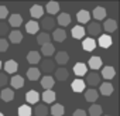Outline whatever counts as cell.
I'll use <instances>...</instances> for the list:
<instances>
[{"instance_id":"28","label":"cell","mask_w":120,"mask_h":116,"mask_svg":"<svg viewBox=\"0 0 120 116\" xmlns=\"http://www.w3.org/2000/svg\"><path fill=\"white\" fill-rule=\"evenodd\" d=\"M69 77V72L67 68H56L55 70V79L58 81H67Z\"/></svg>"},{"instance_id":"18","label":"cell","mask_w":120,"mask_h":116,"mask_svg":"<svg viewBox=\"0 0 120 116\" xmlns=\"http://www.w3.org/2000/svg\"><path fill=\"white\" fill-rule=\"evenodd\" d=\"M76 20H78L81 24H86V23H89V20H90V13H89L88 10H79L78 14H76Z\"/></svg>"},{"instance_id":"29","label":"cell","mask_w":120,"mask_h":116,"mask_svg":"<svg viewBox=\"0 0 120 116\" xmlns=\"http://www.w3.org/2000/svg\"><path fill=\"white\" fill-rule=\"evenodd\" d=\"M49 112H51L52 116H62V115L65 113V108H64L61 103H54V105L51 106Z\"/></svg>"},{"instance_id":"6","label":"cell","mask_w":120,"mask_h":116,"mask_svg":"<svg viewBox=\"0 0 120 116\" xmlns=\"http://www.w3.org/2000/svg\"><path fill=\"white\" fill-rule=\"evenodd\" d=\"M69 61V55H68V52H65V51H58L56 54H55V64H59V65H65L67 62Z\"/></svg>"},{"instance_id":"38","label":"cell","mask_w":120,"mask_h":116,"mask_svg":"<svg viewBox=\"0 0 120 116\" xmlns=\"http://www.w3.org/2000/svg\"><path fill=\"white\" fill-rule=\"evenodd\" d=\"M54 52H55V47H54L51 43H49V44H45V45L41 47V54L45 55V57H51Z\"/></svg>"},{"instance_id":"24","label":"cell","mask_w":120,"mask_h":116,"mask_svg":"<svg viewBox=\"0 0 120 116\" xmlns=\"http://www.w3.org/2000/svg\"><path fill=\"white\" fill-rule=\"evenodd\" d=\"M82 48L85 51H93L96 48V41L92 38V37H88L82 41Z\"/></svg>"},{"instance_id":"20","label":"cell","mask_w":120,"mask_h":116,"mask_svg":"<svg viewBox=\"0 0 120 116\" xmlns=\"http://www.w3.org/2000/svg\"><path fill=\"white\" fill-rule=\"evenodd\" d=\"M19 70V65L14 60H9L4 62V71L6 74H16V71Z\"/></svg>"},{"instance_id":"40","label":"cell","mask_w":120,"mask_h":116,"mask_svg":"<svg viewBox=\"0 0 120 116\" xmlns=\"http://www.w3.org/2000/svg\"><path fill=\"white\" fill-rule=\"evenodd\" d=\"M9 28H10V26H9L7 23L0 21V35H6V34H9Z\"/></svg>"},{"instance_id":"43","label":"cell","mask_w":120,"mask_h":116,"mask_svg":"<svg viewBox=\"0 0 120 116\" xmlns=\"http://www.w3.org/2000/svg\"><path fill=\"white\" fill-rule=\"evenodd\" d=\"M9 16V10L6 6H0V20H3Z\"/></svg>"},{"instance_id":"32","label":"cell","mask_w":120,"mask_h":116,"mask_svg":"<svg viewBox=\"0 0 120 116\" xmlns=\"http://www.w3.org/2000/svg\"><path fill=\"white\" fill-rule=\"evenodd\" d=\"M98 98H99V92H98L96 89H93V88H90V89H88V91L85 92V99H86V102H96Z\"/></svg>"},{"instance_id":"34","label":"cell","mask_w":120,"mask_h":116,"mask_svg":"<svg viewBox=\"0 0 120 116\" xmlns=\"http://www.w3.org/2000/svg\"><path fill=\"white\" fill-rule=\"evenodd\" d=\"M102 31V26L99 23H89L88 24V33L90 35H98Z\"/></svg>"},{"instance_id":"37","label":"cell","mask_w":120,"mask_h":116,"mask_svg":"<svg viewBox=\"0 0 120 116\" xmlns=\"http://www.w3.org/2000/svg\"><path fill=\"white\" fill-rule=\"evenodd\" d=\"M37 43L42 47L45 44H49L51 43V35L47 34V33H41V34H37Z\"/></svg>"},{"instance_id":"25","label":"cell","mask_w":120,"mask_h":116,"mask_svg":"<svg viewBox=\"0 0 120 116\" xmlns=\"http://www.w3.org/2000/svg\"><path fill=\"white\" fill-rule=\"evenodd\" d=\"M86 71H88V68H86V64H83V62H76L74 65V74L78 77L86 75Z\"/></svg>"},{"instance_id":"30","label":"cell","mask_w":120,"mask_h":116,"mask_svg":"<svg viewBox=\"0 0 120 116\" xmlns=\"http://www.w3.org/2000/svg\"><path fill=\"white\" fill-rule=\"evenodd\" d=\"M103 28H105L107 33H113V31H116V30H117V23H116V20H113V19H107V20H105V23H103Z\"/></svg>"},{"instance_id":"19","label":"cell","mask_w":120,"mask_h":116,"mask_svg":"<svg viewBox=\"0 0 120 116\" xmlns=\"http://www.w3.org/2000/svg\"><path fill=\"white\" fill-rule=\"evenodd\" d=\"M7 24L11 26V27H14V28H17V27H20L23 24V17L20 14H11L9 17V23Z\"/></svg>"},{"instance_id":"12","label":"cell","mask_w":120,"mask_h":116,"mask_svg":"<svg viewBox=\"0 0 120 116\" xmlns=\"http://www.w3.org/2000/svg\"><path fill=\"white\" fill-rule=\"evenodd\" d=\"M9 81H10V84H11V88H13V89H20V88H23V86H24V78H23L21 75H14V77H13V78H10Z\"/></svg>"},{"instance_id":"41","label":"cell","mask_w":120,"mask_h":116,"mask_svg":"<svg viewBox=\"0 0 120 116\" xmlns=\"http://www.w3.org/2000/svg\"><path fill=\"white\" fill-rule=\"evenodd\" d=\"M9 48V41L6 38H0V52H4Z\"/></svg>"},{"instance_id":"21","label":"cell","mask_w":120,"mask_h":116,"mask_svg":"<svg viewBox=\"0 0 120 116\" xmlns=\"http://www.w3.org/2000/svg\"><path fill=\"white\" fill-rule=\"evenodd\" d=\"M45 12L52 17L54 14H56V13L59 12V3H56V2H49V3H47Z\"/></svg>"},{"instance_id":"47","label":"cell","mask_w":120,"mask_h":116,"mask_svg":"<svg viewBox=\"0 0 120 116\" xmlns=\"http://www.w3.org/2000/svg\"><path fill=\"white\" fill-rule=\"evenodd\" d=\"M105 116H110V115H105Z\"/></svg>"},{"instance_id":"16","label":"cell","mask_w":120,"mask_h":116,"mask_svg":"<svg viewBox=\"0 0 120 116\" xmlns=\"http://www.w3.org/2000/svg\"><path fill=\"white\" fill-rule=\"evenodd\" d=\"M98 43H99V45H100L102 48H109V47L112 45L113 40H112V37H110L109 34H102V35H99Z\"/></svg>"},{"instance_id":"13","label":"cell","mask_w":120,"mask_h":116,"mask_svg":"<svg viewBox=\"0 0 120 116\" xmlns=\"http://www.w3.org/2000/svg\"><path fill=\"white\" fill-rule=\"evenodd\" d=\"M113 91H114V88H113V85H112L110 82H103V84H100V86H99V92H100L102 95H105V96H110V95L113 93Z\"/></svg>"},{"instance_id":"8","label":"cell","mask_w":120,"mask_h":116,"mask_svg":"<svg viewBox=\"0 0 120 116\" xmlns=\"http://www.w3.org/2000/svg\"><path fill=\"white\" fill-rule=\"evenodd\" d=\"M55 23L59 24L61 27H67V26L71 24V16H69L68 13H61V14H58Z\"/></svg>"},{"instance_id":"17","label":"cell","mask_w":120,"mask_h":116,"mask_svg":"<svg viewBox=\"0 0 120 116\" xmlns=\"http://www.w3.org/2000/svg\"><path fill=\"white\" fill-rule=\"evenodd\" d=\"M48 113H49V109L47 108V105H40V103H37L35 108L33 109V115H35V116H47Z\"/></svg>"},{"instance_id":"15","label":"cell","mask_w":120,"mask_h":116,"mask_svg":"<svg viewBox=\"0 0 120 116\" xmlns=\"http://www.w3.org/2000/svg\"><path fill=\"white\" fill-rule=\"evenodd\" d=\"M30 14H31L34 19H42L44 7H42L41 4H34V6H31V9H30Z\"/></svg>"},{"instance_id":"27","label":"cell","mask_w":120,"mask_h":116,"mask_svg":"<svg viewBox=\"0 0 120 116\" xmlns=\"http://www.w3.org/2000/svg\"><path fill=\"white\" fill-rule=\"evenodd\" d=\"M27 61H28L30 64H33V65L38 64V62L41 61V55H40V52H38V51H30V52L27 54Z\"/></svg>"},{"instance_id":"33","label":"cell","mask_w":120,"mask_h":116,"mask_svg":"<svg viewBox=\"0 0 120 116\" xmlns=\"http://www.w3.org/2000/svg\"><path fill=\"white\" fill-rule=\"evenodd\" d=\"M54 40L58 41V43H61V41H65L67 40V33L64 28H55L54 30V34H52Z\"/></svg>"},{"instance_id":"39","label":"cell","mask_w":120,"mask_h":116,"mask_svg":"<svg viewBox=\"0 0 120 116\" xmlns=\"http://www.w3.org/2000/svg\"><path fill=\"white\" fill-rule=\"evenodd\" d=\"M17 113H19V116H31L33 115V109L28 105H21L17 109Z\"/></svg>"},{"instance_id":"7","label":"cell","mask_w":120,"mask_h":116,"mask_svg":"<svg viewBox=\"0 0 120 116\" xmlns=\"http://www.w3.org/2000/svg\"><path fill=\"white\" fill-rule=\"evenodd\" d=\"M55 85V79L51 77V75H45L41 78V86L45 89V91H51Z\"/></svg>"},{"instance_id":"42","label":"cell","mask_w":120,"mask_h":116,"mask_svg":"<svg viewBox=\"0 0 120 116\" xmlns=\"http://www.w3.org/2000/svg\"><path fill=\"white\" fill-rule=\"evenodd\" d=\"M9 82V77L4 72H0V86H6Z\"/></svg>"},{"instance_id":"1","label":"cell","mask_w":120,"mask_h":116,"mask_svg":"<svg viewBox=\"0 0 120 116\" xmlns=\"http://www.w3.org/2000/svg\"><path fill=\"white\" fill-rule=\"evenodd\" d=\"M116 75V70L112 67V65H107L105 68H102V74H100V78L106 79V82H110V79H113Z\"/></svg>"},{"instance_id":"2","label":"cell","mask_w":120,"mask_h":116,"mask_svg":"<svg viewBox=\"0 0 120 116\" xmlns=\"http://www.w3.org/2000/svg\"><path fill=\"white\" fill-rule=\"evenodd\" d=\"M100 81H102V78H100V74L99 72H90V74H88L86 75V82H88V85H90V86H98V85H100Z\"/></svg>"},{"instance_id":"4","label":"cell","mask_w":120,"mask_h":116,"mask_svg":"<svg viewBox=\"0 0 120 116\" xmlns=\"http://www.w3.org/2000/svg\"><path fill=\"white\" fill-rule=\"evenodd\" d=\"M38 101H40V93H38L37 91L31 89V91H28V92L26 93V102L28 103V106H30V105H37Z\"/></svg>"},{"instance_id":"46","label":"cell","mask_w":120,"mask_h":116,"mask_svg":"<svg viewBox=\"0 0 120 116\" xmlns=\"http://www.w3.org/2000/svg\"><path fill=\"white\" fill-rule=\"evenodd\" d=\"M0 116H3V113H2V112H0Z\"/></svg>"},{"instance_id":"3","label":"cell","mask_w":120,"mask_h":116,"mask_svg":"<svg viewBox=\"0 0 120 116\" xmlns=\"http://www.w3.org/2000/svg\"><path fill=\"white\" fill-rule=\"evenodd\" d=\"M88 65H89V68H90V70H93V71L96 72L99 68H102V67H103V61H102V58H100V57L93 55V57H90V58H89Z\"/></svg>"},{"instance_id":"23","label":"cell","mask_w":120,"mask_h":116,"mask_svg":"<svg viewBox=\"0 0 120 116\" xmlns=\"http://www.w3.org/2000/svg\"><path fill=\"white\" fill-rule=\"evenodd\" d=\"M71 33H72V37H74L75 40H82V38L85 37V28H83L82 26H75V27H72Z\"/></svg>"},{"instance_id":"9","label":"cell","mask_w":120,"mask_h":116,"mask_svg":"<svg viewBox=\"0 0 120 116\" xmlns=\"http://www.w3.org/2000/svg\"><path fill=\"white\" fill-rule=\"evenodd\" d=\"M54 70H55V62L52 60H44L41 62V71L45 72L47 75H49Z\"/></svg>"},{"instance_id":"35","label":"cell","mask_w":120,"mask_h":116,"mask_svg":"<svg viewBox=\"0 0 120 116\" xmlns=\"http://www.w3.org/2000/svg\"><path fill=\"white\" fill-rule=\"evenodd\" d=\"M41 98H42V101H44L45 103H52V102H55L56 95H55L54 91H44Z\"/></svg>"},{"instance_id":"14","label":"cell","mask_w":120,"mask_h":116,"mask_svg":"<svg viewBox=\"0 0 120 116\" xmlns=\"http://www.w3.org/2000/svg\"><path fill=\"white\" fill-rule=\"evenodd\" d=\"M0 98L3 99V102H11L14 99V91L11 88H4L0 92Z\"/></svg>"},{"instance_id":"5","label":"cell","mask_w":120,"mask_h":116,"mask_svg":"<svg viewBox=\"0 0 120 116\" xmlns=\"http://www.w3.org/2000/svg\"><path fill=\"white\" fill-rule=\"evenodd\" d=\"M92 17L96 20V23H98V21H100V20H105V19H106V9H105V7H102V6L95 7V9H93V12H92Z\"/></svg>"},{"instance_id":"44","label":"cell","mask_w":120,"mask_h":116,"mask_svg":"<svg viewBox=\"0 0 120 116\" xmlns=\"http://www.w3.org/2000/svg\"><path fill=\"white\" fill-rule=\"evenodd\" d=\"M74 116H88V113L83 110V109H76L74 112Z\"/></svg>"},{"instance_id":"10","label":"cell","mask_w":120,"mask_h":116,"mask_svg":"<svg viewBox=\"0 0 120 116\" xmlns=\"http://www.w3.org/2000/svg\"><path fill=\"white\" fill-rule=\"evenodd\" d=\"M55 24H56V23H55L54 17H51V16L41 19V27H42L44 30H52V28L55 27Z\"/></svg>"},{"instance_id":"45","label":"cell","mask_w":120,"mask_h":116,"mask_svg":"<svg viewBox=\"0 0 120 116\" xmlns=\"http://www.w3.org/2000/svg\"><path fill=\"white\" fill-rule=\"evenodd\" d=\"M2 65H3V64H2V61H0V68H2Z\"/></svg>"},{"instance_id":"26","label":"cell","mask_w":120,"mask_h":116,"mask_svg":"<svg viewBox=\"0 0 120 116\" xmlns=\"http://www.w3.org/2000/svg\"><path fill=\"white\" fill-rule=\"evenodd\" d=\"M71 88H72L74 92L81 93V92L85 91V81H83V79H75V81L71 84Z\"/></svg>"},{"instance_id":"22","label":"cell","mask_w":120,"mask_h":116,"mask_svg":"<svg viewBox=\"0 0 120 116\" xmlns=\"http://www.w3.org/2000/svg\"><path fill=\"white\" fill-rule=\"evenodd\" d=\"M40 30V24L35 21V20H30L27 24H26V31L28 34H37Z\"/></svg>"},{"instance_id":"31","label":"cell","mask_w":120,"mask_h":116,"mask_svg":"<svg viewBox=\"0 0 120 116\" xmlns=\"http://www.w3.org/2000/svg\"><path fill=\"white\" fill-rule=\"evenodd\" d=\"M40 75H41L40 68L31 67V68H28V71H27V78H28L30 81H37V79H40Z\"/></svg>"},{"instance_id":"36","label":"cell","mask_w":120,"mask_h":116,"mask_svg":"<svg viewBox=\"0 0 120 116\" xmlns=\"http://www.w3.org/2000/svg\"><path fill=\"white\" fill-rule=\"evenodd\" d=\"M88 113H89L90 116H102L103 109H102L100 105H98V103H92L90 108H89V110H88Z\"/></svg>"},{"instance_id":"11","label":"cell","mask_w":120,"mask_h":116,"mask_svg":"<svg viewBox=\"0 0 120 116\" xmlns=\"http://www.w3.org/2000/svg\"><path fill=\"white\" fill-rule=\"evenodd\" d=\"M9 40L13 44H19V43L23 41V33L20 30H13V31L9 33Z\"/></svg>"}]
</instances>
